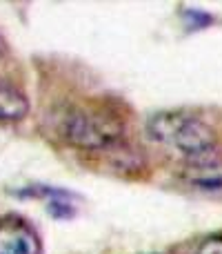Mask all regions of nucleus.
<instances>
[{"label": "nucleus", "mask_w": 222, "mask_h": 254, "mask_svg": "<svg viewBox=\"0 0 222 254\" xmlns=\"http://www.w3.org/2000/svg\"><path fill=\"white\" fill-rule=\"evenodd\" d=\"M60 138L80 149H105L120 140L122 121L105 110L71 107L60 119Z\"/></svg>", "instance_id": "2"}, {"label": "nucleus", "mask_w": 222, "mask_h": 254, "mask_svg": "<svg viewBox=\"0 0 222 254\" xmlns=\"http://www.w3.org/2000/svg\"><path fill=\"white\" fill-rule=\"evenodd\" d=\"M4 52H7V45H4V40L0 38V58L4 56Z\"/></svg>", "instance_id": "6"}, {"label": "nucleus", "mask_w": 222, "mask_h": 254, "mask_svg": "<svg viewBox=\"0 0 222 254\" xmlns=\"http://www.w3.org/2000/svg\"><path fill=\"white\" fill-rule=\"evenodd\" d=\"M196 254H222V234H211L200 243Z\"/></svg>", "instance_id": "5"}, {"label": "nucleus", "mask_w": 222, "mask_h": 254, "mask_svg": "<svg viewBox=\"0 0 222 254\" xmlns=\"http://www.w3.org/2000/svg\"><path fill=\"white\" fill-rule=\"evenodd\" d=\"M147 134L156 143L174 145L176 149L184 154V158L216 149L214 127L198 116H191L180 110L153 114L147 123Z\"/></svg>", "instance_id": "1"}, {"label": "nucleus", "mask_w": 222, "mask_h": 254, "mask_svg": "<svg viewBox=\"0 0 222 254\" xmlns=\"http://www.w3.org/2000/svg\"><path fill=\"white\" fill-rule=\"evenodd\" d=\"M27 114H29L27 94L0 76V121H22Z\"/></svg>", "instance_id": "4"}, {"label": "nucleus", "mask_w": 222, "mask_h": 254, "mask_svg": "<svg viewBox=\"0 0 222 254\" xmlns=\"http://www.w3.org/2000/svg\"><path fill=\"white\" fill-rule=\"evenodd\" d=\"M43 241L27 219L18 214L0 216V254H40Z\"/></svg>", "instance_id": "3"}]
</instances>
